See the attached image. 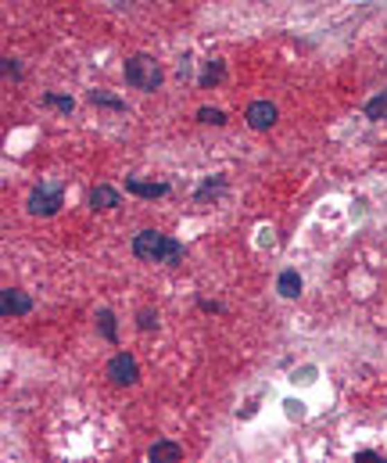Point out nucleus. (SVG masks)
<instances>
[{"label":"nucleus","mask_w":387,"mask_h":463,"mask_svg":"<svg viewBox=\"0 0 387 463\" xmlns=\"http://www.w3.org/2000/svg\"><path fill=\"white\" fill-rule=\"evenodd\" d=\"M133 255L140 262H162V266H180L183 262V244L172 241L158 230H140L133 237Z\"/></svg>","instance_id":"obj_1"},{"label":"nucleus","mask_w":387,"mask_h":463,"mask_svg":"<svg viewBox=\"0 0 387 463\" xmlns=\"http://www.w3.org/2000/svg\"><path fill=\"white\" fill-rule=\"evenodd\" d=\"M162 79H165V72H162V65L155 58H147V54H133L126 61V83L133 90H144V94H155L158 87H162Z\"/></svg>","instance_id":"obj_2"},{"label":"nucleus","mask_w":387,"mask_h":463,"mask_svg":"<svg viewBox=\"0 0 387 463\" xmlns=\"http://www.w3.org/2000/svg\"><path fill=\"white\" fill-rule=\"evenodd\" d=\"M61 201H64V198H61V187H54V183H40L36 191L29 194L26 205H29V212H33V216H54L58 208H61Z\"/></svg>","instance_id":"obj_3"},{"label":"nucleus","mask_w":387,"mask_h":463,"mask_svg":"<svg viewBox=\"0 0 387 463\" xmlns=\"http://www.w3.org/2000/svg\"><path fill=\"white\" fill-rule=\"evenodd\" d=\"M108 377H112V385H119V388L137 385V377H140V370H137V360H133L129 352H119V355H112V363H108Z\"/></svg>","instance_id":"obj_4"},{"label":"nucleus","mask_w":387,"mask_h":463,"mask_svg":"<svg viewBox=\"0 0 387 463\" xmlns=\"http://www.w3.org/2000/svg\"><path fill=\"white\" fill-rule=\"evenodd\" d=\"M0 312L4 317H26V312H33V298L18 287H4L0 291Z\"/></svg>","instance_id":"obj_5"},{"label":"nucleus","mask_w":387,"mask_h":463,"mask_svg":"<svg viewBox=\"0 0 387 463\" xmlns=\"http://www.w3.org/2000/svg\"><path fill=\"white\" fill-rule=\"evenodd\" d=\"M276 104H269V101H251L248 104V126H251V130H269V126L276 122Z\"/></svg>","instance_id":"obj_6"},{"label":"nucleus","mask_w":387,"mask_h":463,"mask_svg":"<svg viewBox=\"0 0 387 463\" xmlns=\"http://www.w3.org/2000/svg\"><path fill=\"white\" fill-rule=\"evenodd\" d=\"M126 191H129V194H137V198L155 201V198H165V194H169V183H147V180L129 176V180H126Z\"/></svg>","instance_id":"obj_7"},{"label":"nucleus","mask_w":387,"mask_h":463,"mask_svg":"<svg viewBox=\"0 0 387 463\" xmlns=\"http://www.w3.org/2000/svg\"><path fill=\"white\" fill-rule=\"evenodd\" d=\"M119 205H122V194L115 191V187L97 183L90 191V208H119Z\"/></svg>","instance_id":"obj_8"},{"label":"nucleus","mask_w":387,"mask_h":463,"mask_svg":"<svg viewBox=\"0 0 387 463\" xmlns=\"http://www.w3.org/2000/svg\"><path fill=\"white\" fill-rule=\"evenodd\" d=\"M147 460H155V463H162V460H183V446H176V441H155V446L147 449Z\"/></svg>","instance_id":"obj_9"},{"label":"nucleus","mask_w":387,"mask_h":463,"mask_svg":"<svg viewBox=\"0 0 387 463\" xmlns=\"http://www.w3.org/2000/svg\"><path fill=\"white\" fill-rule=\"evenodd\" d=\"M276 291L284 294V298H298V294H301V277L294 269H284V273H280V280H276Z\"/></svg>","instance_id":"obj_10"},{"label":"nucleus","mask_w":387,"mask_h":463,"mask_svg":"<svg viewBox=\"0 0 387 463\" xmlns=\"http://www.w3.org/2000/svg\"><path fill=\"white\" fill-rule=\"evenodd\" d=\"M97 330L104 334V342H119V327H115V312H108V309H101L97 312Z\"/></svg>","instance_id":"obj_11"},{"label":"nucleus","mask_w":387,"mask_h":463,"mask_svg":"<svg viewBox=\"0 0 387 463\" xmlns=\"http://www.w3.org/2000/svg\"><path fill=\"white\" fill-rule=\"evenodd\" d=\"M226 191V180L223 176H215V180H205L201 187H198V194H194V198H198V201H208V198H219Z\"/></svg>","instance_id":"obj_12"},{"label":"nucleus","mask_w":387,"mask_h":463,"mask_svg":"<svg viewBox=\"0 0 387 463\" xmlns=\"http://www.w3.org/2000/svg\"><path fill=\"white\" fill-rule=\"evenodd\" d=\"M90 101H94V104H101V108L126 112V101H122V97H112V94H104V90H90Z\"/></svg>","instance_id":"obj_13"},{"label":"nucleus","mask_w":387,"mask_h":463,"mask_svg":"<svg viewBox=\"0 0 387 463\" xmlns=\"http://www.w3.org/2000/svg\"><path fill=\"white\" fill-rule=\"evenodd\" d=\"M43 104H47V108L64 112V115H69V112L76 108V101H72V97H64V94H43Z\"/></svg>","instance_id":"obj_14"},{"label":"nucleus","mask_w":387,"mask_h":463,"mask_svg":"<svg viewBox=\"0 0 387 463\" xmlns=\"http://www.w3.org/2000/svg\"><path fill=\"white\" fill-rule=\"evenodd\" d=\"M223 61H208V69L201 72V87H215V83H219L223 79Z\"/></svg>","instance_id":"obj_15"},{"label":"nucleus","mask_w":387,"mask_h":463,"mask_svg":"<svg viewBox=\"0 0 387 463\" xmlns=\"http://www.w3.org/2000/svg\"><path fill=\"white\" fill-rule=\"evenodd\" d=\"M366 115H370V119H387V90L366 104Z\"/></svg>","instance_id":"obj_16"},{"label":"nucleus","mask_w":387,"mask_h":463,"mask_svg":"<svg viewBox=\"0 0 387 463\" xmlns=\"http://www.w3.org/2000/svg\"><path fill=\"white\" fill-rule=\"evenodd\" d=\"M137 327H140V330H155V327H158V312H155V309H140Z\"/></svg>","instance_id":"obj_17"},{"label":"nucleus","mask_w":387,"mask_h":463,"mask_svg":"<svg viewBox=\"0 0 387 463\" xmlns=\"http://www.w3.org/2000/svg\"><path fill=\"white\" fill-rule=\"evenodd\" d=\"M198 119H201V122H208V126H223V122H226V115H223L219 108H201V112H198Z\"/></svg>","instance_id":"obj_18"},{"label":"nucleus","mask_w":387,"mask_h":463,"mask_svg":"<svg viewBox=\"0 0 387 463\" xmlns=\"http://www.w3.org/2000/svg\"><path fill=\"white\" fill-rule=\"evenodd\" d=\"M4 72H8L11 79H18V76H22V69H18V61H15V58H4Z\"/></svg>","instance_id":"obj_19"},{"label":"nucleus","mask_w":387,"mask_h":463,"mask_svg":"<svg viewBox=\"0 0 387 463\" xmlns=\"http://www.w3.org/2000/svg\"><path fill=\"white\" fill-rule=\"evenodd\" d=\"M355 456H359V460H384L377 449H362V453H355Z\"/></svg>","instance_id":"obj_20"},{"label":"nucleus","mask_w":387,"mask_h":463,"mask_svg":"<svg viewBox=\"0 0 387 463\" xmlns=\"http://www.w3.org/2000/svg\"><path fill=\"white\" fill-rule=\"evenodd\" d=\"M201 309H205V312H219L223 305H219V302H201Z\"/></svg>","instance_id":"obj_21"}]
</instances>
